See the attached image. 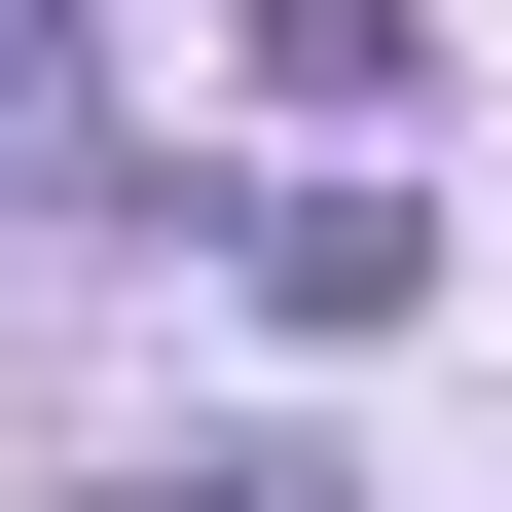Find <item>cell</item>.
<instances>
[{
  "instance_id": "cell-1",
  "label": "cell",
  "mask_w": 512,
  "mask_h": 512,
  "mask_svg": "<svg viewBox=\"0 0 512 512\" xmlns=\"http://www.w3.org/2000/svg\"><path fill=\"white\" fill-rule=\"evenodd\" d=\"M256 293H293V330H403L439 220H403V183H256Z\"/></svg>"
},
{
  "instance_id": "cell-4",
  "label": "cell",
  "mask_w": 512,
  "mask_h": 512,
  "mask_svg": "<svg viewBox=\"0 0 512 512\" xmlns=\"http://www.w3.org/2000/svg\"><path fill=\"white\" fill-rule=\"evenodd\" d=\"M0 147H74V0H0Z\"/></svg>"
},
{
  "instance_id": "cell-3",
  "label": "cell",
  "mask_w": 512,
  "mask_h": 512,
  "mask_svg": "<svg viewBox=\"0 0 512 512\" xmlns=\"http://www.w3.org/2000/svg\"><path fill=\"white\" fill-rule=\"evenodd\" d=\"M110 512H330V439H183V476H110Z\"/></svg>"
},
{
  "instance_id": "cell-2",
  "label": "cell",
  "mask_w": 512,
  "mask_h": 512,
  "mask_svg": "<svg viewBox=\"0 0 512 512\" xmlns=\"http://www.w3.org/2000/svg\"><path fill=\"white\" fill-rule=\"evenodd\" d=\"M256 74H293V110H366V74H403V0H256Z\"/></svg>"
}]
</instances>
